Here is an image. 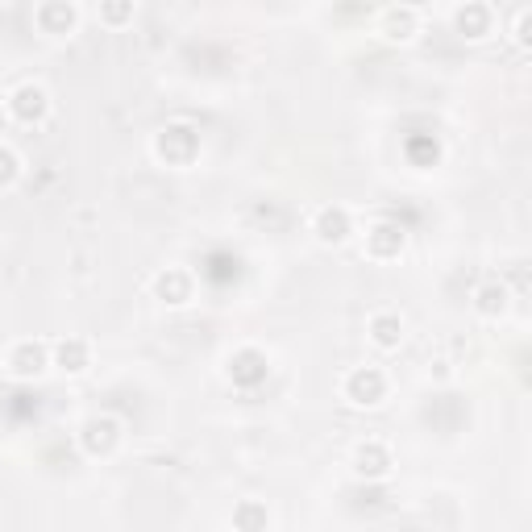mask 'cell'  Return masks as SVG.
I'll use <instances>...</instances> for the list:
<instances>
[{
	"mask_svg": "<svg viewBox=\"0 0 532 532\" xmlns=\"http://www.w3.org/2000/svg\"><path fill=\"white\" fill-rule=\"evenodd\" d=\"M374 329H378V345H395L399 337H395V320H374Z\"/></svg>",
	"mask_w": 532,
	"mask_h": 532,
	"instance_id": "cell-1",
	"label": "cell"
}]
</instances>
